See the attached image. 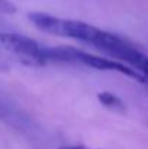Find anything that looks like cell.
Masks as SVG:
<instances>
[{"label":"cell","instance_id":"6da1fadb","mask_svg":"<svg viewBox=\"0 0 148 149\" xmlns=\"http://www.w3.org/2000/svg\"><path fill=\"white\" fill-rule=\"evenodd\" d=\"M92 47L137 70L144 77V84L148 87V55L135 48L131 42L125 41L123 38L115 33L100 29L97 38L95 39Z\"/></svg>","mask_w":148,"mask_h":149},{"label":"cell","instance_id":"7a4b0ae2","mask_svg":"<svg viewBox=\"0 0 148 149\" xmlns=\"http://www.w3.org/2000/svg\"><path fill=\"white\" fill-rule=\"evenodd\" d=\"M28 17L38 29H41L47 33L83 41L90 45L93 44V41L96 39L99 31H100L96 26L80 22V20L61 19V17H55L52 15L42 13V12H32L28 15Z\"/></svg>","mask_w":148,"mask_h":149},{"label":"cell","instance_id":"3957f363","mask_svg":"<svg viewBox=\"0 0 148 149\" xmlns=\"http://www.w3.org/2000/svg\"><path fill=\"white\" fill-rule=\"evenodd\" d=\"M0 48L18 56L23 64H28V65L47 64L45 47L39 45L35 39L29 36L10 33V32L0 33Z\"/></svg>","mask_w":148,"mask_h":149},{"label":"cell","instance_id":"277c9868","mask_svg":"<svg viewBox=\"0 0 148 149\" xmlns=\"http://www.w3.org/2000/svg\"><path fill=\"white\" fill-rule=\"evenodd\" d=\"M97 99L105 107L110 109L112 111H118V113H125V111H126V106H125V103L122 101L121 97H118V96L113 94V93L102 91V93H99L97 94Z\"/></svg>","mask_w":148,"mask_h":149},{"label":"cell","instance_id":"5b68a950","mask_svg":"<svg viewBox=\"0 0 148 149\" xmlns=\"http://www.w3.org/2000/svg\"><path fill=\"white\" fill-rule=\"evenodd\" d=\"M18 12V7L9 0H0V13L3 15H13Z\"/></svg>","mask_w":148,"mask_h":149},{"label":"cell","instance_id":"8992f818","mask_svg":"<svg viewBox=\"0 0 148 149\" xmlns=\"http://www.w3.org/2000/svg\"><path fill=\"white\" fill-rule=\"evenodd\" d=\"M60 149H87V148H84V146H62V148H60Z\"/></svg>","mask_w":148,"mask_h":149}]
</instances>
